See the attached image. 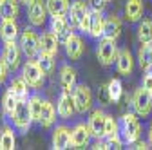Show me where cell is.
<instances>
[{
    "label": "cell",
    "mask_w": 152,
    "mask_h": 150,
    "mask_svg": "<svg viewBox=\"0 0 152 150\" xmlns=\"http://www.w3.org/2000/svg\"><path fill=\"white\" fill-rule=\"evenodd\" d=\"M150 71H152V69H150Z\"/></svg>",
    "instance_id": "f6af8a7d"
},
{
    "label": "cell",
    "mask_w": 152,
    "mask_h": 150,
    "mask_svg": "<svg viewBox=\"0 0 152 150\" xmlns=\"http://www.w3.org/2000/svg\"><path fill=\"white\" fill-rule=\"evenodd\" d=\"M11 119H13V125H15V128L18 130V132L26 134L27 130H29V127L33 123V114H31L29 100L27 98L26 100H18V105H16V108L13 112Z\"/></svg>",
    "instance_id": "7a4b0ae2"
},
{
    "label": "cell",
    "mask_w": 152,
    "mask_h": 150,
    "mask_svg": "<svg viewBox=\"0 0 152 150\" xmlns=\"http://www.w3.org/2000/svg\"><path fill=\"white\" fill-rule=\"evenodd\" d=\"M148 145L152 146V123H150V128H148Z\"/></svg>",
    "instance_id": "60d3db41"
},
{
    "label": "cell",
    "mask_w": 152,
    "mask_h": 150,
    "mask_svg": "<svg viewBox=\"0 0 152 150\" xmlns=\"http://www.w3.org/2000/svg\"><path fill=\"white\" fill-rule=\"evenodd\" d=\"M36 62H38V65L42 67V71H44L45 76H47V74H53L54 65H56L53 54H47V52H42V51H40V54L36 56Z\"/></svg>",
    "instance_id": "4dcf8cb0"
},
{
    "label": "cell",
    "mask_w": 152,
    "mask_h": 150,
    "mask_svg": "<svg viewBox=\"0 0 152 150\" xmlns=\"http://www.w3.org/2000/svg\"><path fill=\"white\" fill-rule=\"evenodd\" d=\"M72 100H74V105H76V112L78 114H85V112L91 110L92 107V92L91 89L85 85V83H76V87L72 89Z\"/></svg>",
    "instance_id": "52a82bcc"
},
{
    "label": "cell",
    "mask_w": 152,
    "mask_h": 150,
    "mask_svg": "<svg viewBox=\"0 0 152 150\" xmlns=\"http://www.w3.org/2000/svg\"><path fill=\"white\" fill-rule=\"evenodd\" d=\"M107 89H109V96H110V101H120L121 100V94H123V85L118 78H110L109 83H107Z\"/></svg>",
    "instance_id": "1f68e13d"
},
{
    "label": "cell",
    "mask_w": 152,
    "mask_h": 150,
    "mask_svg": "<svg viewBox=\"0 0 152 150\" xmlns=\"http://www.w3.org/2000/svg\"><path fill=\"white\" fill-rule=\"evenodd\" d=\"M92 134L89 130V125L85 123H78L74 125V128L71 130V148H85L91 141Z\"/></svg>",
    "instance_id": "7c38bea8"
},
{
    "label": "cell",
    "mask_w": 152,
    "mask_h": 150,
    "mask_svg": "<svg viewBox=\"0 0 152 150\" xmlns=\"http://www.w3.org/2000/svg\"><path fill=\"white\" fill-rule=\"evenodd\" d=\"M150 94H152V90H150Z\"/></svg>",
    "instance_id": "ee69618b"
},
{
    "label": "cell",
    "mask_w": 152,
    "mask_h": 150,
    "mask_svg": "<svg viewBox=\"0 0 152 150\" xmlns=\"http://www.w3.org/2000/svg\"><path fill=\"white\" fill-rule=\"evenodd\" d=\"M118 52L120 51H118L116 40H112V38H105L103 36L96 45V58L103 67H110L112 63H116Z\"/></svg>",
    "instance_id": "3957f363"
},
{
    "label": "cell",
    "mask_w": 152,
    "mask_h": 150,
    "mask_svg": "<svg viewBox=\"0 0 152 150\" xmlns=\"http://www.w3.org/2000/svg\"><path fill=\"white\" fill-rule=\"evenodd\" d=\"M2 2H4V0H0V4H2Z\"/></svg>",
    "instance_id": "7bdbcfd3"
},
{
    "label": "cell",
    "mask_w": 152,
    "mask_h": 150,
    "mask_svg": "<svg viewBox=\"0 0 152 150\" xmlns=\"http://www.w3.org/2000/svg\"><path fill=\"white\" fill-rule=\"evenodd\" d=\"M20 47L22 52L27 56V60H36V56L40 54V36L31 27L24 29L20 34Z\"/></svg>",
    "instance_id": "277c9868"
},
{
    "label": "cell",
    "mask_w": 152,
    "mask_h": 150,
    "mask_svg": "<svg viewBox=\"0 0 152 150\" xmlns=\"http://www.w3.org/2000/svg\"><path fill=\"white\" fill-rule=\"evenodd\" d=\"M49 29L56 36H58L60 40H65L67 36L72 33V25L69 22V18H65V16H51V25H49Z\"/></svg>",
    "instance_id": "2e32d148"
},
{
    "label": "cell",
    "mask_w": 152,
    "mask_h": 150,
    "mask_svg": "<svg viewBox=\"0 0 152 150\" xmlns=\"http://www.w3.org/2000/svg\"><path fill=\"white\" fill-rule=\"evenodd\" d=\"M60 85L64 90L69 92H72V89L76 87V71L67 63L60 67Z\"/></svg>",
    "instance_id": "7402d4cb"
},
{
    "label": "cell",
    "mask_w": 152,
    "mask_h": 150,
    "mask_svg": "<svg viewBox=\"0 0 152 150\" xmlns=\"http://www.w3.org/2000/svg\"><path fill=\"white\" fill-rule=\"evenodd\" d=\"M143 0H127L125 2V20L127 22H140L143 16Z\"/></svg>",
    "instance_id": "d6986e66"
},
{
    "label": "cell",
    "mask_w": 152,
    "mask_h": 150,
    "mask_svg": "<svg viewBox=\"0 0 152 150\" xmlns=\"http://www.w3.org/2000/svg\"><path fill=\"white\" fill-rule=\"evenodd\" d=\"M49 11L44 0H31L27 4V20L33 27H42L45 24Z\"/></svg>",
    "instance_id": "ba28073f"
},
{
    "label": "cell",
    "mask_w": 152,
    "mask_h": 150,
    "mask_svg": "<svg viewBox=\"0 0 152 150\" xmlns=\"http://www.w3.org/2000/svg\"><path fill=\"white\" fill-rule=\"evenodd\" d=\"M58 45H60V38H58V36H56L51 29L45 31V33L40 36V51H42V52H47V54L56 56V54H58Z\"/></svg>",
    "instance_id": "e0dca14e"
},
{
    "label": "cell",
    "mask_w": 152,
    "mask_h": 150,
    "mask_svg": "<svg viewBox=\"0 0 152 150\" xmlns=\"http://www.w3.org/2000/svg\"><path fill=\"white\" fill-rule=\"evenodd\" d=\"M22 47L20 44L16 42H7L4 44V49H2V58L6 60L7 67L11 71H16L18 67H20V60H22Z\"/></svg>",
    "instance_id": "30bf717a"
},
{
    "label": "cell",
    "mask_w": 152,
    "mask_h": 150,
    "mask_svg": "<svg viewBox=\"0 0 152 150\" xmlns=\"http://www.w3.org/2000/svg\"><path fill=\"white\" fill-rule=\"evenodd\" d=\"M56 112L62 119H71L76 112V105H74V100H72V94L69 90H64L60 92L58 96V103H56Z\"/></svg>",
    "instance_id": "8fae6325"
},
{
    "label": "cell",
    "mask_w": 152,
    "mask_h": 150,
    "mask_svg": "<svg viewBox=\"0 0 152 150\" xmlns=\"http://www.w3.org/2000/svg\"><path fill=\"white\" fill-rule=\"evenodd\" d=\"M45 6L51 16H67L71 2L69 0H45Z\"/></svg>",
    "instance_id": "484cf974"
},
{
    "label": "cell",
    "mask_w": 152,
    "mask_h": 150,
    "mask_svg": "<svg viewBox=\"0 0 152 150\" xmlns=\"http://www.w3.org/2000/svg\"><path fill=\"white\" fill-rule=\"evenodd\" d=\"M138 40L140 44H152V20L145 18L138 24Z\"/></svg>",
    "instance_id": "f1b7e54d"
},
{
    "label": "cell",
    "mask_w": 152,
    "mask_h": 150,
    "mask_svg": "<svg viewBox=\"0 0 152 150\" xmlns=\"http://www.w3.org/2000/svg\"><path fill=\"white\" fill-rule=\"evenodd\" d=\"M56 108H54V105L49 101V100H44V107H42V114H40V123L44 128H49V127H53L54 125V121H56Z\"/></svg>",
    "instance_id": "d4e9b609"
},
{
    "label": "cell",
    "mask_w": 152,
    "mask_h": 150,
    "mask_svg": "<svg viewBox=\"0 0 152 150\" xmlns=\"http://www.w3.org/2000/svg\"><path fill=\"white\" fill-rule=\"evenodd\" d=\"M15 145H16V139H15L13 128L4 127L2 132H0V150H13Z\"/></svg>",
    "instance_id": "f546056e"
},
{
    "label": "cell",
    "mask_w": 152,
    "mask_h": 150,
    "mask_svg": "<svg viewBox=\"0 0 152 150\" xmlns=\"http://www.w3.org/2000/svg\"><path fill=\"white\" fill-rule=\"evenodd\" d=\"M53 148L54 150H65L71 146V128L65 125H58L53 130V138H51Z\"/></svg>",
    "instance_id": "5bb4252c"
},
{
    "label": "cell",
    "mask_w": 152,
    "mask_h": 150,
    "mask_svg": "<svg viewBox=\"0 0 152 150\" xmlns=\"http://www.w3.org/2000/svg\"><path fill=\"white\" fill-rule=\"evenodd\" d=\"M16 105H18V98L7 89V90L4 92V96H2V108H4V112H6L7 116H13Z\"/></svg>",
    "instance_id": "d6a6232c"
},
{
    "label": "cell",
    "mask_w": 152,
    "mask_h": 150,
    "mask_svg": "<svg viewBox=\"0 0 152 150\" xmlns=\"http://www.w3.org/2000/svg\"><path fill=\"white\" fill-rule=\"evenodd\" d=\"M87 2H89L91 9H94V11H102V13H103V9H105L107 4H109V0H87Z\"/></svg>",
    "instance_id": "74e56055"
},
{
    "label": "cell",
    "mask_w": 152,
    "mask_h": 150,
    "mask_svg": "<svg viewBox=\"0 0 152 150\" xmlns=\"http://www.w3.org/2000/svg\"><path fill=\"white\" fill-rule=\"evenodd\" d=\"M29 2H31V0H20V4H26V6H27Z\"/></svg>",
    "instance_id": "b9f144b4"
},
{
    "label": "cell",
    "mask_w": 152,
    "mask_h": 150,
    "mask_svg": "<svg viewBox=\"0 0 152 150\" xmlns=\"http://www.w3.org/2000/svg\"><path fill=\"white\" fill-rule=\"evenodd\" d=\"M150 45H152V44H150Z\"/></svg>",
    "instance_id": "bcb514c9"
},
{
    "label": "cell",
    "mask_w": 152,
    "mask_h": 150,
    "mask_svg": "<svg viewBox=\"0 0 152 150\" xmlns=\"http://www.w3.org/2000/svg\"><path fill=\"white\" fill-rule=\"evenodd\" d=\"M121 34V20L116 15H109L105 18V27H103V36L105 38L118 40Z\"/></svg>",
    "instance_id": "ffe728a7"
},
{
    "label": "cell",
    "mask_w": 152,
    "mask_h": 150,
    "mask_svg": "<svg viewBox=\"0 0 152 150\" xmlns=\"http://www.w3.org/2000/svg\"><path fill=\"white\" fill-rule=\"evenodd\" d=\"M116 69L121 76H129L132 74V69H134V58L129 49H121L118 52V58H116Z\"/></svg>",
    "instance_id": "ac0fdd59"
},
{
    "label": "cell",
    "mask_w": 152,
    "mask_h": 150,
    "mask_svg": "<svg viewBox=\"0 0 152 150\" xmlns=\"http://www.w3.org/2000/svg\"><path fill=\"white\" fill-rule=\"evenodd\" d=\"M118 128H120V123L114 119V116L107 114V119H105V132H103V138L110 136V134H116L118 132Z\"/></svg>",
    "instance_id": "e575fe53"
},
{
    "label": "cell",
    "mask_w": 152,
    "mask_h": 150,
    "mask_svg": "<svg viewBox=\"0 0 152 150\" xmlns=\"http://www.w3.org/2000/svg\"><path fill=\"white\" fill-rule=\"evenodd\" d=\"M22 76H24V80L27 82V85L31 89H42L45 74H44L42 67L38 65L36 60H27L22 67Z\"/></svg>",
    "instance_id": "8992f818"
},
{
    "label": "cell",
    "mask_w": 152,
    "mask_h": 150,
    "mask_svg": "<svg viewBox=\"0 0 152 150\" xmlns=\"http://www.w3.org/2000/svg\"><path fill=\"white\" fill-rule=\"evenodd\" d=\"M94 150H107V148H110L109 146V143L107 141H102V139H98L96 143H94V146H92Z\"/></svg>",
    "instance_id": "ab89813d"
},
{
    "label": "cell",
    "mask_w": 152,
    "mask_h": 150,
    "mask_svg": "<svg viewBox=\"0 0 152 150\" xmlns=\"http://www.w3.org/2000/svg\"><path fill=\"white\" fill-rule=\"evenodd\" d=\"M29 100V108H31V114H33V121H40V114H42V107H44V100L40 98V96H36V94H33V96H29L27 98Z\"/></svg>",
    "instance_id": "836d02e7"
},
{
    "label": "cell",
    "mask_w": 152,
    "mask_h": 150,
    "mask_svg": "<svg viewBox=\"0 0 152 150\" xmlns=\"http://www.w3.org/2000/svg\"><path fill=\"white\" fill-rule=\"evenodd\" d=\"M0 38L4 44L7 42H16L18 38V25L15 20H2L0 22Z\"/></svg>",
    "instance_id": "603a6c76"
},
{
    "label": "cell",
    "mask_w": 152,
    "mask_h": 150,
    "mask_svg": "<svg viewBox=\"0 0 152 150\" xmlns=\"http://www.w3.org/2000/svg\"><path fill=\"white\" fill-rule=\"evenodd\" d=\"M130 103L132 107H134V112L138 116H148L152 112V94L141 85L140 89L134 90V94H132L130 98Z\"/></svg>",
    "instance_id": "5b68a950"
},
{
    "label": "cell",
    "mask_w": 152,
    "mask_h": 150,
    "mask_svg": "<svg viewBox=\"0 0 152 150\" xmlns=\"http://www.w3.org/2000/svg\"><path fill=\"white\" fill-rule=\"evenodd\" d=\"M120 132H121V138L127 145H134L140 136H141V125L136 118V114L132 112H127V114L121 116V121H120Z\"/></svg>",
    "instance_id": "6da1fadb"
},
{
    "label": "cell",
    "mask_w": 152,
    "mask_h": 150,
    "mask_svg": "<svg viewBox=\"0 0 152 150\" xmlns=\"http://www.w3.org/2000/svg\"><path fill=\"white\" fill-rule=\"evenodd\" d=\"M89 13H91L89 2H85V0H74V2L71 4V7H69V13H67V18H69L72 29H78L82 20Z\"/></svg>",
    "instance_id": "9c48e42d"
},
{
    "label": "cell",
    "mask_w": 152,
    "mask_h": 150,
    "mask_svg": "<svg viewBox=\"0 0 152 150\" xmlns=\"http://www.w3.org/2000/svg\"><path fill=\"white\" fill-rule=\"evenodd\" d=\"M105 119H107V114L102 110V108H96V110H92L91 112V116H89V130H91V134L92 138H103V132H105Z\"/></svg>",
    "instance_id": "4fadbf2b"
},
{
    "label": "cell",
    "mask_w": 152,
    "mask_h": 150,
    "mask_svg": "<svg viewBox=\"0 0 152 150\" xmlns=\"http://www.w3.org/2000/svg\"><path fill=\"white\" fill-rule=\"evenodd\" d=\"M64 45H65V52H67V56L71 60H78L80 56L83 54V51H85L83 40L80 38L78 34H74V33H71L67 38L64 40Z\"/></svg>",
    "instance_id": "9a60e30c"
},
{
    "label": "cell",
    "mask_w": 152,
    "mask_h": 150,
    "mask_svg": "<svg viewBox=\"0 0 152 150\" xmlns=\"http://www.w3.org/2000/svg\"><path fill=\"white\" fill-rule=\"evenodd\" d=\"M107 143H109V146L110 148H121L123 146V138L116 132V134H110V136H107Z\"/></svg>",
    "instance_id": "d590c367"
},
{
    "label": "cell",
    "mask_w": 152,
    "mask_h": 150,
    "mask_svg": "<svg viewBox=\"0 0 152 150\" xmlns=\"http://www.w3.org/2000/svg\"><path fill=\"white\" fill-rule=\"evenodd\" d=\"M9 90L13 92V94H15L18 100H26V98H29V85H27V82L24 80V76H16V78H13V82H11V85H9Z\"/></svg>",
    "instance_id": "4316f807"
},
{
    "label": "cell",
    "mask_w": 152,
    "mask_h": 150,
    "mask_svg": "<svg viewBox=\"0 0 152 150\" xmlns=\"http://www.w3.org/2000/svg\"><path fill=\"white\" fill-rule=\"evenodd\" d=\"M20 0H4L0 4V18L2 20H16L18 11H20Z\"/></svg>",
    "instance_id": "cb8c5ba5"
},
{
    "label": "cell",
    "mask_w": 152,
    "mask_h": 150,
    "mask_svg": "<svg viewBox=\"0 0 152 150\" xmlns=\"http://www.w3.org/2000/svg\"><path fill=\"white\" fill-rule=\"evenodd\" d=\"M9 72H11V69L7 67V63H6V60L0 56V85H2L6 80H7V76H9Z\"/></svg>",
    "instance_id": "8d00e7d4"
},
{
    "label": "cell",
    "mask_w": 152,
    "mask_h": 150,
    "mask_svg": "<svg viewBox=\"0 0 152 150\" xmlns=\"http://www.w3.org/2000/svg\"><path fill=\"white\" fill-rule=\"evenodd\" d=\"M98 98H100V101H102L103 105H109L110 96H109V89H107V85H102V87H100V90H98Z\"/></svg>",
    "instance_id": "f35d334b"
},
{
    "label": "cell",
    "mask_w": 152,
    "mask_h": 150,
    "mask_svg": "<svg viewBox=\"0 0 152 150\" xmlns=\"http://www.w3.org/2000/svg\"><path fill=\"white\" fill-rule=\"evenodd\" d=\"M138 62L141 71H150L152 69V45L150 44H141L140 51H138Z\"/></svg>",
    "instance_id": "83f0119b"
},
{
    "label": "cell",
    "mask_w": 152,
    "mask_h": 150,
    "mask_svg": "<svg viewBox=\"0 0 152 150\" xmlns=\"http://www.w3.org/2000/svg\"><path fill=\"white\" fill-rule=\"evenodd\" d=\"M103 27H105V18L102 15V11H91V25H89V36L92 38H100L103 36Z\"/></svg>",
    "instance_id": "44dd1931"
}]
</instances>
